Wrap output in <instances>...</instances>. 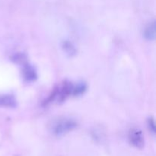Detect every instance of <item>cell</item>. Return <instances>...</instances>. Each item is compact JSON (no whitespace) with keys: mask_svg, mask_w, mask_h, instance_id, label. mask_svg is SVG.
Wrapping results in <instances>:
<instances>
[{"mask_svg":"<svg viewBox=\"0 0 156 156\" xmlns=\"http://www.w3.org/2000/svg\"><path fill=\"white\" fill-rule=\"evenodd\" d=\"M77 123L70 118H62L55 122L53 125V133L56 136H62L77 128Z\"/></svg>","mask_w":156,"mask_h":156,"instance_id":"1","label":"cell"},{"mask_svg":"<svg viewBox=\"0 0 156 156\" xmlns=\"http://www.w3.org/2000/svg\"><path fill=\"white\" fill-rule=\"evenodd\" d=\"M129 142L133 147L136 149H143L145 146V140L141 130L137 129H133L129 131L128 136Z\"/></svg>","mask_w":156,"mask_h":156,"instance_id":"2","label":"cell"},{"mask_svg":"<svg viewBox=\"0 0 156 156\" xmlns=\"http://www.w3.org/2000/svg\"><path fill=\"white\" fill-rule=\"evenodd\" d=\"M23 77L27 82H34L37 78L36 70L33 66L27 63H24L22 69Z\"/></svg>","mask_w":156,"mask_h":156,"instance_id":"3","label":"cell"},{"mask_svg":"<svg viewBox=\"0 0 156 156\" xmlns=\"http://www.w3.org/2000/svg\"><path fill=\"white\" fill-rule=\"evenodd\" d=\"M17 106V101L12 94L0 95V107L1 108H15Z\"/></svg>","mask_w":156,"mask_h":156,"instance_id":"4","label":"cell"},{"mask_svg":"<svg viewBox=\"0 0 156 156\" xmlns=\"http://www.w3.org/2000/svg\"><path fill=\"white\" fill-rule=\"evenodd\" d=\"M156 35V26L155 21H151L146 26L143 31V37L147 41H154Z\"/></svg>","mask_w":156,"mask_h":156,"instance_id":"5","label":"cell"},{"mask_svg":"<svg viewBox=\"0 0 156 156\" xmlns=\"http://www.w3.org/2000/svg\"><path fill=\"white\" fill-rule=\"evenodd\" d=\"M62 50L69 56H73L76 54V49L75 46L69 41H65L62 44Z\"/></svg>","mask_w":156,"mask_h":156,"instance_id":"6","label":"cell"},{"mask_svg":"<svg viewBox=\"0 0 156 156\" xmlns=\"http://www.w3.org/2000/svg\"><path fill=\"white\" fill-rule=\"evenodd\" d=\"M12 59L17 63H23V65H24V63H26L25 62L27 58H26L25 55L23 54V53H18V54H15V56H12Z\"/></svg>","mask_w":156,"mask_h":156,"instance_id":"7","label":"cell"},{"mask_svg":"<svg viewBox=\"0 0 156 156\" xmlns=\"http://www.w3.org/2000/svg\"><path fill=\"white\" fill-rule=\"evenodd\" d=\"M148 126H149V130L152 132V134L155 133V120L152 117H149L148 119Z\"/></svg>","mask_w":156,"mask_h":156,"instance_id":"8","label":"cell"}]
</instances>
